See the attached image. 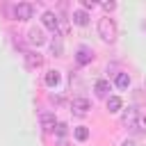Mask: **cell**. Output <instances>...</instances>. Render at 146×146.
<instances>
[{
	"mask_svg": "<svg viewBox=\"0 0 146 146\" xmlns=\"http://www.w3.org/2000/svg\"><path fill=\"white\" fill-rule=\"evenodd\" d=\"M71 18H73V23H75V25H80V27H84V25L89 23V14H87L84 9H75Z\"/></svg>",
	"mask_w": 146,
	"mask_h": 146,
	"instance_id": "8fae6325",
	"label": "cell"
},
{
	"mask_svg": "<svg viewBox=\"0 0 146 146\" xmlns=\"http://www.w3.org/2000/svg\"><path fill=\"white\" fill-rule=\"evenodd\" d=\"M50 48H52V55H55V57H62V52H64V46H62V39H59L57 34H55V39H52Z\"/></svg>",
	"mask_w": 146,
	"mask_h": 146,
	"instance_id": "9a60e30c",
	"label": "cell"
},
{
	"mask_svg": "<svg viewBox=\"0 0 146 146\" xmlns=\"http://www.w3.org/2000/svg\"><path fill=\"white\" fill-rule=\"evenodd\" d=\"M121 107H123V100L119 98V96H110L107 98V112H121Z\"/></svg>",
	"mask_w": 146,
	"mask_h": 146,
	"instance_id": "7c38bea8",
	"label": "cell"
},
{
	"mask_svg": "<svg viewBox=\"0 0 146 146\" xmlns=\"http://www.w3.org/2000/svg\"><path fill=\"white\" fill-rule=\"evenodd\" d=\"M94 7H96L94 0H82V9H84V11H87V9H94Z\"/></svg>",
	"mask_w": 146,
	"mask_h": 146,
	"instance_id": "d6986e66",
	"label": "cell"
},
{
	"mask_svg": "<svg viewBox=\"0 0 146 146\" xmlns=\"http://www.w3.org/2000/svg\"><path fill=\"white\" fill-rule=\"evenodd\" d=\"M46 84L48 87H57L59 84V73L57 71H48L46 73Z\"/></svg>",
	"mask_w": 146,
	"mask_h": 146,
	"instance_id": "2e32d148",
	"label": "cell"
},
{
	"mask_svg": "<svg viewBox=\"0 0 146 146\" xmlns=\"http://www.w3.org/2000/svg\"><path fill=\"white\" fill-rule=\"evenodd\" d=\"M73 137H75L78 141H87V139H89V128H87V125H78V128L73 130Z\"/></svg>",
	"mask_w": 146,
	"mask_h": 146,
	"instance_id": "5bb4252c",
	"label": "cell"
},
{
	"mask_svg": "<svg viewBox=\"0 0 146 146\" xmlns=\"http://www.w3.org/2000/svg\"><path fill=\"white\" fill-rule=\"evenodd\" d=\"M98 36L105 41V43H112L116 39V23L110 18V16H103L98 21Z\"/></svg>",
	"mask_w": 146,
	"mask_h": 146,
	"instance_id": "6da1fadb",
	"label": "cell"
},
{
	"mask_svg": "<svg viewBox=\"0 0 146 146\" xmlns=\"http://www.w3.org/2000/svg\"><path fill=\"white\" fill-rule=\"evenodd\" d=\"M25 66L27 68H41L43 66V57L39 55V52H25Z\"/></svg>",
	"mask_w": 146,
	"mask_h": 146,
	"instance_id": "52a82bcc",
	"label": "cell"
},
{
	"mask_svg": "<svg viewBox=\"0 0 146 146\" xmlns=\"http://www.w3.org/2000/svg\"><path fill=\"white\" fill-rule=\"evenodd\" d=\"M144 27H146V25H144Z\"/></svg>",
	"mask_w": 146,
	"mask_h": 146,
	"instance_id": "603a6c76",
	"label": "cell"
},
{
	"mask_svg": "<svg viewBox=\"0 0 146 146\" xmlns=\"http://www.w3.org/2000/svg\"><path fill=\"white\" fill-rule=\"evenodd\" d=\"M103 9L105 11H112V9H116V2H103Z\"/></svg>",
	"mask_w": 146,
	"mask_h": 146,
	"instance_id": "ffe728a7",
	"label": "cell"
},
{
	"mask_svg": "<svg viewBox=\"0 0 146 146\" xmlns=\"http://www.w3.org/2000/svg\"><path fill=\"white\" fill-rule=\"evenodd\" d=\"M27 43H30V46H36V48L43 46V43H46L43 30H41V27H32V30L27 32Z\"/></svg>",
	"mask_w": 146,
	"mask_h": 146,
	"instance_id": "5b68a950",
	"label": "cell"
},
{
	"mask_svg": "<svg viewBox=\"0 0 146 146\" xmlns=\"http://www.w3.org/2000/svg\"><path fill=\"white\" fill-rule=\"evenodd\" d=\"M114 84H116L119 89H128V87H130V75H128V73H116Z\"/></svg>",
	"mask_w": 146,
	"mask_h": 146,
	"instance_id": "4fadbf2b",
	"label": "cell"
},
{
	"mask_svg": "<svg viewBox=\"0 0 146 146\" xmlns=\"http://www.w3.org/2000/svg\"><path fill=\"white\" fill-rule=\"evenodd\" d=\"M94 91H96V96H98V98H110L112 84H110L107 80H96V84H94Z\"/></svg>",
	"mask_w": 146,
	"mask_h": 146,
	"instance_id": "ba28073f",
	"label": "cell"
},
{
	"mask_svg": "<svg viewBox=\"0 0 146 146\" xmlns=\"http://www.w3.org/2000/svg\"><path fill=\"white\" fill-rule=\"evenodd\" d=\"M121 146H135V141H132V139H125V141H123Z\"/></svg>",
	"mask_w": 146,
	"mask_h": 146,
	"instance_id": "44dd1931",
	"label": "cell"
},
{
	"mask_svg": "<svg viewBox=\"0 0 146 146\" xmlns=\"http://www.w3.org/2000/svg\"><path fill=\"white\" fill-rule=\"evenodd\" d=\"M41 23H43V27H48L50 32H57V27H59V18H57L55 11H43Z\"/></svg>",
	"mask_w": 146,
	"mask_h": 146,
	"instance_id": "277c9868",
	"label": "cell"
},
{
	"mask_svg": "<svg viewBox=\"0 0 146 146\" xmlns=\"http://www.w3.org/2000/svg\"><path fill=\"white\" fill-rule=\"evenodd\" d=\"M89 110H91L89 98H84V96H75V98L71 100V112H73L75 116H84Z\"/></svg>",
	"mask_w": 146,
	"mask_h": 146,
	"instance_id": "7a4b0ae2",
	"label": "cell"
},
{
	"mask_svg": "<svg viewBox=\"0 0 146 146\" xmlns=\"http://www.w3.org/2000/svg\"><path fill=\"white\" fill-rule=\"evenodd\" d=\"M132 130H135V132H146V116H144L141 112H139V116H137V121H135Z\"/></svg>",
	"mask_w": 146,
	"mask_h": 146,
	"instance_id": "e0dca14e",
	"label": "cell"
},
{
	"mask_svg": "<svg viewBox=\"0 0 146 146\" xmlns=\"http://www.w3.org/2000/svg\"><path fill=\"white\" fill-rule=\"evenodd\" d=\"M62 146H66V144H62Z\"/></svg>",
	"mask_w": 146,
	"mask_h": 146,
	"instance_id": "7402d4cb",
	"label": "cell"
},
{
	"mask_svg": "<svg viewBox=\"0 0 146 146\" xmlns=\"http://www.w3.org/2000/svg\"><path fill=\"white\" fill-rule=\"evenodd\" d=\"M137 116H139V110L128 107V110L121 114V123H123L125 128H132V125H135V121H137Z\"/></svg>",
	"mask_w": 146,
	"mask_h": 146,
	"instance_id": "9c48e42d",
	"label": "cell"
},
{
	"mask_svg": "<svg viewBox=\"0 0 146 146\" xmlns=\"http://www.w3.org/2000/svg\"><path fill=\"white\" fill-rule=\"evenodd\" d=\"M32 14H34V7L30 2H18L14 7V18L16 21H27V18H32Z\"/></svg>",
	"mask_w": 146,
	"mask_h": 146,
	"instance_id": "3957f363",
	"label": "cell"
},
{
	"mask_svg": "<svg viewBox=\"0 0 146 146\" xmlns=\"http://www.w3.org/2000/svg\"><path fill=\"white\" fill-rule=\"evenodd\" d=\"M55 132H57L59 137H64V135L68 132V125H66V123H57V125H55Z\"/></svg>",
	"mask_w": 146,
	"mask_h": 146,
	"instance_id": "ac0fdd59",
	"label": "cell"
},
{
	"mask_svg": "<svg viewBox=\"0 0 146 146\" xmlns=\"http://www.w3.org/2000/svg\"><path fill=\"white\" fill-rule=\"evenodd\" d=\"M39 121H41V128H43L46 132H52L55 125H57V119H55L52 112H43V114L39 116Z\"/></svg>",
	"mask_w": 146,
	"mask_h": 146,
	"instance_id": "8992f818",
	"label": "cell"
},
{
	"mask_svg": "<svg viewBox=\"0 0 146 146\" xmlns=\"http://www.w3.org/2000/svg\"><path fill=\"white\" fill-rule=\"evenodd\" d=\"M91 59H94V52H91L89 48H84V46H82V48H78V52H75V62H78L80 66L89 64Z\"/></svg>",
	"mask_w": 146,
	"mask_h": 146,
	"instance_id": "30bf717a",
	"label": "cell"
}]
</instances>
